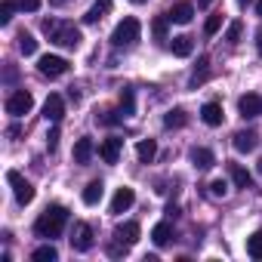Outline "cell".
<instances>
[{
    "label": "cell",
    "instance_id": "cell-1",
    "mask_svg": "<svg viewBox=\"0 0 262 262\" xmlns=\"http://www.w3.org/2000/svg\"><path fill=\"white\" fill-rule=\"evenodd\" d=\"M65 222H68V210L56 204V207H47V210L37 216L34 231H37V237H59L62 228H65Z\"/></svg>",
    "mask_w": 262,
    "mask_h": 262
},
{
    "label": "cell",
    "instance_id": "cell-2",
    "mask_svg": "<svg viewBox=\"0 0 262 262\" xmlns=\"http://www.w3.org/2000/svg\"><path fill=\"white\" fill-rule=\"evenodd\" d=\"M43 31H47L50 40L59 43V47H68V50L80 47V31H77L74 25H68V22H43Z\"/></svg>",
    "mask_w": 262,
    "mask_h": 262
},
{
    "label": "cell",
    "instance_id": "cell-3",
    "mask_svg": "<svg viewBox=\"0 0 262 262\" xmlns=\"http://www.w3.org/2000/svg\"><path fill=\"white\" fill-rule=\"evenodd\" d=\"M139 34H142V25H139V19L126 16L123 22H117L114 34H111V43H114V47H133V43L139 40Z\"/></svg>",
    "mask_w": 262,
    "mask_h": 262
},
{
    "label": "cell",
    "instance_id": "cell-4",
    "mask_svg": "<svg viewBox=\"0 0 262 262\" xmlns=\"http://www.w3.org/2000/svg\"><path fill=\"white\" fill-rule=\"evenodd\" d=\"M7 182L13 185V194H16V201H19L22 207L34 201V185H31L28 179H22V173H19V170H10V173H7Z\"/></svg>",
    "mask_w": 262,
    "mask_h": 262
},
{
    "label": "cell",
    "instance_id": "cell-5",
    "mask_svg": "<svg viewBox=\"0 0 262 262\" xmlns=\"http://www.w3.org/2000/svg\"><path fill=\"white\" fill-rule=\"evenodd\" d=\"M31 108H34V96H31L28 90H16V93L7 99V111H10L13 117H25Z\"/></svg>",
    "mask_w": 262,
    "mask_h": 262
},
{
    "label": "cell",
    "instance_id": "cell-6",
    "mask_svg": "<svg viewBox=\"0 0 262 262\" xmlns=\"http://www.w3.org/2000/svg\"><path fill=\"white\" fill-rule=\"evenodd\" d=\"M37 71H40L43 77H62V74L68 71V62H65L62 56H43V59L37 62Z\"/></svg>",
    "mask_w": 262,
    "mask_h": 262
},
{
    "label": "cell",
    "instance_id": "cell-7",
    "mask_svg": "<svg viewBox=\"0 0 262 262\" xmlns=\"http://www.w3.org/2000/svg\"><path fill=\"white\" fill-rule=\"evenodd\" d=\"M71 247H74L77 253H86V250L93 247V228H90L86 222H77V225H74V231H71Z\"/></svg>",
    "mask_w": 262,
    "mask_h": 262
},
{
    "label": "cell",
    "instance_id": "cell-8",
    "mask_svg": "<svg viewBox=\"0 0 262 262\" xmlns=\"http://www.w3.org/2000/svg\"><path fill=\"white\" fill-rule=\"evenodd\" d=\"M237 111H241V117H259L262 114V96H256V93L241 96L237 99Z\"/></svg>",
    "mask_w": 262,
    "mask_h": 262
},
{
    "label": "cell",
    "instance_id": "cell-9",
    "mask_svg": "<svg viewBox=\"0 0 262 262\" xmlns=\"http://www.w3.org/2000/svg\"><path fill=\"white\" fill-rule=\"evenodd\" d=\"M43 117L53 120V123H59V120L65 117V102H62L59 93H50V99H47V105H43Z\"/></svg>",
    "mask_w": 262,
    "mask_h": 262
},
{
    "label": "cell",
    "instance_id": "cell-10",
    "mask_svg": "<svg viewBox=\"0 0 262 262\" xmlns=\"http://www.w3.org/2000/svg\"><path fill=\"white\" fill-rule=\"evenodd\" d=\"M120 151H123V139H105L99 145V158L105 164H117L120 161Z\"/></svg>",
    "mask_w": 262,
    "mask_h": 262
},
{
    "label": "cell",
    "instance_id": "cell-11",
    "mask_svg": "<svg viewBox=\"0 0 262 262\" xmlns=\"http://www.w3.org/2000/svg\"><path fill=\"white\" fill-rule=\"evenodd\" d=\"M256 142H259L256 129H241V133H234V151H241V155H250L256 148Z\"/></svg>",
    "mask_w": 262,
    "mask_h": 262
},
{
    "label": "cell",
    "instance_id": "cell-12",
    "mask_svg": "<svg viewBox=\"0 0 262 262\" xmlns=\"http://www.w3.org/2000/svg\"><path fill=\"white\" fill-rule=\"evenodd\" d=\"M114 237H117V244L133 247L139 241V222H123V225H117L114 228Z\"/></svg>",
    "mask_w": 262,
    "mask_h": 262
},
{
    "label": "cell",
    "instance_id": "cell-13",
    "mask_svg": "<svg viewBox=\"0 0 262 262\" xmlns=\"http://www.w3.org/2000/svg\"><path fill=\"white\" fill-rule=\"evenodd\" d=\"M133 201H136L133 188H117L114 198H111V213H126L129 207H133Z\"/></svg>",
    "mask_w": 262,
    "mask_h": 262
},
{
    "label": "cell",
    "instance_id": "cell-14",
    "mask_svg": "<svg viewBox=\"0 0 262 262\" xmlns=\"http://www.w3.org/2000/svg\"><path fill=\"white\" fill-rule=\"evenodd\" d=\"M191 16H194V7H191V4H176V7L167 13V19H170V22H176V25H188V22H191Z\"/></svg>",
    "mask_w": 262,
    "mask_h": 262
},
{
    "label": "cell",
    "instance_id": "cell-15",
    "mask_svg": "<svg viewBox=\"0 0 262 262\" xmlns=\"http://www.w3.org/2000/svg\"><path fill=\"white\" fill-rule=\"evenodd\" d=\"M108 10H111V0H96V4L86 10L83 22H86V25H96L99 19H105V16H108Z\"/></svg>",
    "mask_w": 262,
    "mask_h": 262
},
{
    "label": "cell",
    "instance_id": "cell-16",
    "mask_svg": "<svg viewBox=\"0 0 262 262\" xmlns=\"http://www.w3.org/2000/svg\"><path fill=\"white\" fill-rule=\"evenodd\" d=\"M201 117H204L207 126H219V123H222V105H219V102H207V105L201 108Z\"/></svg>",
    "mask_w": 262,
    "mask_h": 262
},
{
    "label": "cell",
    "instance_id": "cell-17",
    "mask_svg": "<svg viewBox=\"0 0 262 262\" xmlns=\"http://www.w3.org/2000/svg\"><path fill=\"white\" fill-rule=\"evenodd\" d=\"M93 151H96L93 139H90V136H83V139H77V145H74V161H77V164H90Z\"/></svg>",
    "mask_w": 262,
    "mask_h": 262
},
{
    "label": "cell",
    "instance_id": "cell-18",
    "mask_svg": "<svg viewBox=\"0 0 262 262\" xmlns=\"http://www.w3.org/2000/svg\"><path fill=\"white\" fill-rule=\"evenodd\" d=\"M228 173H231V182H234L237 188H250V185H253V176H250L247 167H241V164H228Z\"/></svg>",
    "mask_w": 262,
    "mask_h": 262
},
{
    "label": "cell",
    "instance_id": "cell-19",
    "mask_svg": "<svg viewBox=\"0 0 262 262\" xmlns=\"http://www.w3.org/2000/svg\"><path fill=\"white\" fill-rule=\"evenodd\" d=\"M191 164H194L198 170H210V167L216 164V158H213L210 148H191Z\"/></svg>",
    "mask_w": 262,
    "mask_h": 262
},
{
    "label": "cell",
    "instance_id": "cell-20",
    "mask_svg": "<svg viewBox=\"0 0 262 262\" xmlns=\"http://www.w3.org/2000/svg\"><path fill=\"white\" fill-rule=\"evenodd\" d=\"M102 194H105V185L96 179V182H90V185L83 188V194H80V198H83V204H86V207H96V204L102 201Z\"/></svg>",
    "mask_w": 262,
    "mask_h": 262
},
{
    "label": "cell",
    "instance_id": "cell-21",
    "mask_svg": "<svg viewBox=\"0 0 262 262\" xmlns=\"http://www.w3.org/2000/svg\"><path fill=\"white\" fill-rule=\"evenodd\" d=\"M170 50H173V56H179V59H185V56H191V50H194V43H191V37H185V34H179V37H173V43H170Z\"/></svg>",
    "mask_w": 262,
    "mask_h": 262
},
{
    "label": "cell",
    "instance_id": "cell-22",
    "mask_svg": "<svg viewBox=\"0 0 262 262\" xmlns=\"http://www.w3.org/2000/svg\"><path fill=\"white\" fill-rule=\"evenodd\" d=\"M170 237H173V228H170V222H158V225L151 228V241H155L158 247H167V244H170Z\"/></svg>",
    "mask_w": 262,
    "mask_h": 262
},
{
    "label": "cell",
    "instance_id": "cell-23",
    "mask_svg": "<svg viewBox=\"0 0 262 262\" xmlns=\"http://www.w3.org/2000/svg\"><path fill=\"white\" fill-rule=\"evenodd\" d=\"M136 155H139V161H142V164H151V161H155V155H158V142H155V139H142V142H139V148H136Z\"/></svg>",
    "mask_w": 262,
    "mask_h": 262
},
{
    "label": "cell",
    "instance_id": "cell-24",
    "mask_svg": "<svg viewBox=\"0 0 262 262\" xmlns=\"http://www.w3.org/2000/svg\"><path fill=\"white\" fill-rule=\"evenodd\" d=\"M207 77H210V59L201 56V59H198V68H194V74H191V86H201Z\"/></svg>",
    "mask_w": 262,
    "mask_h": 262
},
{
    "label": "cell",
    "instance_id": "cell-25",
    "mask_svg": "<svg viewBox=\"0 0 262 262\" xmlns=\"http://www.w3.org/2000/svg\"><path fill=\"white\" fill-rule=\"evenodd\" d=\"M34 262H56L59 259V250L53 247V244H43V247H37L34 250V256H31Z\"/></svg>",
    "mask_w": 262,
    "mask_h": 262
},
{
    "label": "cell",
    "instance_id": "cell-26",
    "mask_svg": "<svg viewBox=\"0 0 262 262\" xmlns=\"http://www.w3.org/2000/svg\"><path fill=\"white\" fill-rule=\"evenodd\" d=\"M19 53H22V56H34V53H37V40H34V34H28V31L19 34Z\"/></svg>",
    "mask_w": 262,
    "mask_h": 262
},
{
    "label": "cell",
    "instance_id": "cell-27",
    "mask_svg": "<svg viewBox=\"0 0 262 262\" xmlns=\"http://www.w3.org/2000/svg\"><path fill=\"white\" fill-rule=\"evenodd\" d=\"M185 120H188L185 111H182V108H173V111L164 117V126H167V129H179V126H185Z\"/></svg>",
    "mask_w": 262,
    "mask_h": 262
},
{
    "label": "cell",
    "instance_id": "cell-28",
    "mask_svg": "<svg viewBox=\"0 0 262 262\" xmlns=\"http://www.w3.org/2000/svg\"><path fill=\"white\" fill-rule=\"evenodd\" d=\"M247 256L250 259H262V231H256V234L247 237Z\"/></svg>",
    "mask_w": 262,
    "mask_h": 262
},
{
    "label": "cell",
    "instance_id": "cell-29",
    "mask_svg": "<svg viewBox=\"0 0 262 262\" xmlns=\"http://www.w3.org/2000/svg\"><path fill=\"white\" fill-rule=\"evenodd\" d=\"M16 10H19V0H0V25H10Z\"/></svg>",
    "mask_w": 262,
    "mask_h": 262
},
{
    "label": "cell",
    "instance_id": "cell-30",
    "mask_svg": "<svg viewBox=\"0 0 262 262\" xmlns=\"http://www.w3.org/2000/svg\"><path fill=\"white\" fill-rule=\"evenodd\" d=\"M120 111H123L126 117L136 111V96H133V90H123V93H120Z\"/></svg>",
    "mask_w": 262,
    "mask_h": 262
},
{
    "label": "cell",
    "instance_id": "cell-31",
    "mask_svg": "<svg viewBox=\"0 0 262 262\" xmlns=\"http://www.w3.org/2000/svg\"><path fill=\"white\" fill-rule=\"evenodd\" d=\"M123 117H126L123 111H120V114H117V111H105V114L99 117V123H105V126H117V123H120Z\"/></svg>",
    "mask_w": 262,
    "mask_h": 262
},
{
    "label": "cell",
    "instance_id": "cell-32",
    "mask_svg": "<svg viewBox=\"0 0 262 262\" xmlns=\"http://www.w3.org/2000/svg\"><path fill=\"white\" fill-rule=\"evenodd\" d=\"M241 34H244V25H241V22H231L225 37H228V43H237V40H241Z\"/></svg>",
    "mask_w": 262,
    "mask_h": 262
},
{
    "label": "cell",
    "instance_id": "cell-33",
    "mask_svg": "<svg viewBox=\"0 0 262 262\" xmlns=\"http://www.w3.org/2000/svg\"><path fill=\"white\" fill-rule=\"evenodd\" d=\"M225 191H228V182H225V179H213V182H210V194H213V198H222Z\"/></svg>",
    "mask_w": 262,
    "mask_h": 262
},
{
    "label": "cell",
    "instance_id": "cell-34",
    "mask_svg": "<svg viewBox=\"0 0 262 262\" xmlns=\"http://www.w3.org/2000/svg\"><path fill=\"white\" fill-rule=\"evenodd\" d=\"M219 28H222V16H210L207 25H204V34H216Z\"/></svg>",
    "mask_w": 262,
    "mask_h": 262
},
{
    "label": "cell",
    "instance_id": "cell-35",
    "mask_svg": "<svg viewBox=\"0 0 262 262\" xmlns=\"http://www.w3.org/2000/svg\"><path fill=\"white\" fill-rule=\"evenodd\" d=\"M56 145H59V126L53 123V129L47 133V148H50V151H56Z\"/></svg>",
    "mask_w": 262,
    "mask_h": 262
},
{
    "label": "cell",
    "instance_id": "cell-36",
    "mask_svg": "<svg viewBox=\"0 0 262 262\" xmlns=\"http://www.w3.org/2000/svg\"><path fill=\"white\" fill-rule=\"evenodd\" d=\"M19 10H25V13H37V10H40V0H19Z\"/></svg>",
    "mask_w": 262,
    "mask_h": 262
},
{
    "label": "cell",
    "instance_id": "cell-37",
    "mask_svg": "<svg viewBox=\"0 0 262 262\" xmlns=\"http://www.w3.org/2000/svg\"><path fill=\"white\" fill-rule=\"evenodd\" d=\"M167 22H170V19H155V34H158V37L167 34Z\"/></svg>",
    "mask_w": 262,
    "mask_h": 262
},
{
    "label": "cell",
    "instance_id": "cell-38",
    "mask_svg": "<svg viewBox=\"0 0 262 262\" xmlns=\"http://www.w3.org/2000/svg\"><path fill=\"white\" fill-rule=\"evenodd\" d=\"M256 50H259V56H262V31L256 34Z\"/></svg>",
    "mask_w": 262,
    "mask_h": 262
},
{
    "label": "cell",
    "instance_id": "cell-39",
    "mask_svg": "<svg viewBox=\"0 0 262 262\" xmlns=\"http://www.w3.org/2000/svg\"><path fill=\"white\" fill-rule=\"evenodd\" d=\"M253 4V0H237V7H250Z\"/></svg>",
    "mask_w": 262,
    "mask_h": 262
},
{
    "label": "cell",
    "instance_id": "cell-40",
    "mask_svg": "<svg viewBox=\"0 0 262 262\" xmlns=\"http://www.w3.org/2000/svg\"><path fill=\"white\" fill-rule=\"evenodd\" d=\"M198 4H201V7H210V4H213V0H198Z\"/></svg>",
    "mask_w": 262,
    "mask_h": 262
},
{
    "label": "cell",
    "instance_id": "cell-41",
    "mask_svg": "<svg viewBox=\"0 0 262 262\" xmlns=\"http://www.w3.org/2000/svg\"><path fill=\"white\" fill-rule=\"evenodd\" d=\"M256 13H259V16H262V0H259V4H256Z\"/></svg>",
    "mask_w": 262,
    "mask_h": 262
},
{
    "label": "cell",
    "instance_id": "cell-42",
    "mask_svg": "<svg viewBox=\"0 0 262 262\" xmlns=\"http://www.w3.org/2000/svg\"><path fill=\"white\" fill-rule=\"evenodd\" d=\"M129 4H145V0H129Z\"/></svg>",
    "mask_w": 262,
    "mask_h": 262
},
{
    "label": "cell",
    "instance_id": "cell-43",
    "mask_svg": "<svg viewBox=\"0 0 262 262\" xmlns=\"http://www.w3.org/2000/svg\"><path fill=\"white\" fill-rule=\"evenodd\" d=\"M259 173H262V161H259Z\"/></svg>",
    "mask_w": 262,
    "mask_h": 262
}]
</instances>
